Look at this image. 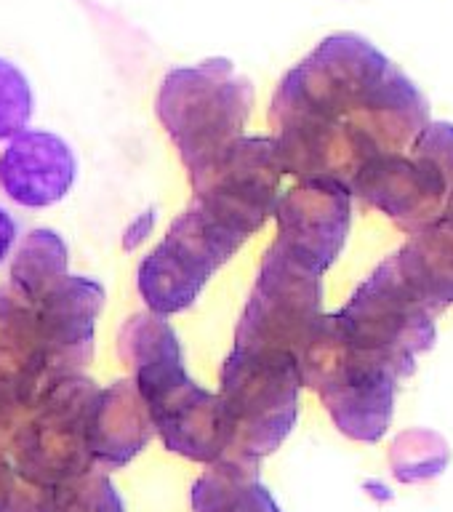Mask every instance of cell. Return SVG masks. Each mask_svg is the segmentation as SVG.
Listing matches in <instances>:
<instances>
[{
  "mask_svg": "<svg viewBox=\"0 0 453 512\" xmlns=\"http://www.w3.org/2000/svg\"><path fill=\"white\" fill-rule=\"evenodd\" d=\"M270 123L339 131L387 155L411 150L430 123V102L374 43L336 32L280 80Z\"/></svg>",
  "mask_w": 453,
  "mask_h": 512,
  "instance_id": "obj_1",
  "label": "cell"
},
{
  "mask_svg": "<svg viewBox=\"0 0 453 512\" xmlns=\"http://www.w3.org/2000/svg\"><path fill=\"white\" fill-rule=\"evenodd\" d=\"M302 387L318 392L342 435L379 443L395 411V392L406 379L398 366L344 336L336 315H323L299 352Z\"/></svg>",
  "mask_w": 453,
  "mask_h": 512,
  "instance_id": "obj_2",
  "label": "cell"
},
{
  "mask_svg": "<svg viewBox=\"0 0 453 512\" xmlns=\"http://www.w3.org/2000/svg\"><path fill=\"white\" fill-rule=\"evenodd\" d=\"M155 107L190 179H195L243 136L254 107V86L230 59H206L168 72Z\"/></svg>",
  "mask_w": 453,
  "mask_h": 512,
  "instance_id": "obj_3",
  "label": "cell"
},
{
  "mask_svg": "<svg viewBox=\"0 0 453 512\" xmlns=\"http://www.w3.org/2000/svg\"><path fill=\"white\" fill-rule=\"evenodd\" d=\"M302 374L296 355L235 347L222 366L224 422L230 446L224 456L262 459L283 446L299 416Z\"/></svg>",
  "mask_w": 453,
  "mask_h": 512,
  "instance_id": "obj_4",
  "label": "cell"
},
{
  "mask_svg": "<svg viewBox=\"0 0 453 512\" xmlns=\"http://www.w3.org/2000/svg\"><path fill=\"white\" fill-rule=\"evenodd\" d=\"M96 382L80 374L59 376L32 403L30 416L8 438V459L24 483L51 486L94 470L88 419Z\"/></svg>",
  "mask_w": 453,
  "mask_h": 512,
  "instance_id": "obj_5",
  "label": "cell"
},
{
  "mask_svg": "<svg viewBox=\"0 0 453 512\" xmlns=\"http://www.w3.org/2000/svg\"><path fill=\"white\" fill-rule=\"evenodd\" d=\"M438 318L440 312L416 294L392 254L336 312V320L352 344L390 360L406 379L416 371L419 355L430 352L438 339Z\"/></svg>",
  "mask_w": 453,
  "mask_h": 512,
  "instance_id": "obj_6",
  "label": "cell"
},
{
  "mask_svg": "<svg viewBox=\"0 0 453 512\" xmlns=\"http://www.w3.org/2000/svg\"><path fill=\"white\" fill-rule=\"evenodd\" d=\"M246 238L216 219L206 206H192L168 227L166 238L139 264V294L155 315H176L198 302L200 291Z\"/></svg>",
  "mask_w": 453,
  "mask_h": 512,
  "instance_id": "obj_7",
  "label": "cell"
},
{
  "mask_svg": "<svg viewBox=\"0 0 453 512\" xmlns=\"http://www.w3.org/2000/svg\"><path fill=\"white\" fill-rule=\"evenodd\" d=\"M323 318V275L272 243L235 328V347L296 355Z\"/></svg>",
  "mask_w": 453,
  "mask_h": 512,
  "instance_id": "obj_8",
  "label": "cell"
},
{
  "mask_svg": "<svg viewBox=\"0 0 453 512\" xmlns=\"http://www.w3.org/2000/svg\"><path fill=\"white\" fill-rule=\"evenodd\" d=\"M283 174L272 139L240 136L190 182L200 206L248 240L278 206Z\"/></svg>",
  "mask_w": 453,
  "mask_h": 512,
  "instance_id": "obj_9",
  "label": "cell"
},
{
  "mask_svg": "<svg viewBox=\"0 0 453 512\" xmlns=\"http://www.w3.org/2000/svg\"><path fill=\"white\" fill-rule=\"evenodd\" d=\"M280 246L307 270L323 272L339 259L352 224V195L339 184L302 182L280 195L272 211Z\"/></svg>",
  "mask_w": 453,
  "mask_h": 512,
  "instance_id": "obj_10",
  "label": "cell"
},
{
  "mask_svg": "<svg viewBox=\"0 0 453 512\" xmlns=\"http://www.w3.org/2000/svg\"><path fill=\"white\" fill-rule=\"evenodd\" d=\"M350 192L366 206L382 211L408 235L435 222L451 195L435 166L411 152L371 158L358 171Z\"/></svg>",
  "mask_w": 453,
  "mask_h": 512,
  "instance_id": "obj_11",
  "label": "cell"
},
{
  "mask_svg": "<svg viewBox=\"0 0 453 512\" xmlns=\"http://www.w3.org/2000/svg\"><path fill=\"white\" fill-rule=\"evenodd\" d=\"M104 307V288L94 278L64 275L32 304L51 382L78 374L94 358V328Z\"/></svg>",
  "mask_w": 453,
  "mask_h": 512,
  "instance_id": "obj_12",
  "label": "cell"
},
{
  "mask_svg": "<svg viewBox=\"0 0 453 512\" xmlns=\"http://www.w3.org/2000/svg\"><path fill=\"white\" fill-rule=\"evenodd\" d=\"M78 163L70 144L51 131H22L0 155V187L24 208H48L67 198Z\"/></svg>",
  "mask_w": 453,
  "mask_h": 512,
  "instance_id": "obj_13",
  "label": "cell"
},
{
  "mask_svg": "<svg viewBox=\"0 0 453 512\" xmlns=\"http://www.w3.org/2000/svg\"><path fill=\"white\" fill-rule=\"evenodd\" d=\"M51 384L38 320L30 302L0 288V422L30 408Z\"/></svg>",
  "mask_w": 453,
  "mask_h": 512,
  "instance_id": "obj_14",
  "label": "cell"
},
{
  "mask_svg": "<svg viewBox=\"0 0 453 512\" xmlns=\"http://www.w3.org/2000/svg\"><path fill=\"white\" fill-rule=\"evenodd\" d=\"M152 419L147 403L139 395L134 376L110 384L96 392L91 419H88V448L94 464L123 467L131 462L152 438Z\"/></svg>",
  "mask_w": 453,
  "mask_h": 512,
  "instance_id": "obj_15",
  "label": "cell"
},
{
  "mask_svg": "<svg viewBox=\"0 0 453 512\" xmlns=\"http://www.w3.org/2000/svg\"><path fill=\"white\" fill-rule=\"evenodd\" d=\"M195 512H280L259 480L256 459L219 456L192 488Z\"/></svg>",
  "mask_w": 453,
  "mask_h": 512,
  "instance_id": "obj_16",
  "label": "cell"
},
{
  "mask_svg": "<svg viewBox=\"0 0 453 512\" xmlns=\"http://www.w3.org/2000/svg\"><path fill=\"white\" fill-rule=\"evenodd\" d=\"M70 254L54 230H32L11 264V291L35 304L56 280L67 275Z\"/></svg>",
  "mask_w": 453,
  "mask_h": 512,
  "instance_id": "obj_17",
  "label": "cell"
},
{
  "mask_svg": "<svg viewBox=\"0 0 453 512\" xmlns=\"http://www.w3.org/2000/svg\"><path fill=\"white\" fill-rule=\"evenodd\" d=\"M38 512H123V502L107 475L88 470L78 478L40 486Z\"/></svg>",
  "mask_w": 453,
  "mask_h": 512,
  "instance_id": "obj_18",
  "label": "cell"
},
{
  "mask_svg": "<svg viewBox=\"0 0 453 512\" xmlns=\"http://www.w3.org/2000/svg\"><path fill=\"white\" fill-rule=\"evenodd\" d=\"M448 459H451V448H448L446 438L430 430L403 432L390 448L392 475L400 483L438 478L448 467Z\"/></svg>",
  "mask_w": 453,
  "mask_h": 512,
  "instance_id": "obj_19",
  "label": "cell"
},
{
  "mask_svg": "<svg viewBox=\"0 0 453 512\" xmlns=\"http://www.w3.org/2000/svg\"><path fill=\"white\" fill-rule=\"evenodd\" d=\"M32 118V91L24 72L0 59V142L27 131Z\"/></svg>",
  "mask_w": 453,
  "mask_h": 512,
  "instance_id": "obj_20",
  "label": "cell"
},
{
  "mask_svg": "<svg viewBox=\"0 0 453 512\" xmlns=\"http://www.w3.org/2000/svg\"><path fill=\"white\" fill-rule=\"evenodd\" d=\"M411 155L427 160L430 166H435L443 182H446L448 192H453V123L446 120H435L419 131V136L411 144Z\"/></svg>",
  "mask_w": 453,
  "mask_h": 512,
  "instance_id": "obj_21",
  "label": "cell"
},
{
  "mask_svg": "<svg viewBox=\"0 0 453 512\" xmlns=\"http://www.w3.org/2000/svg\"><path fill=\"white\" fill-rule=\"evenodd\" d=\"M155 219H158V216H155V208H150V211H144V214L136 216L134 222L126 227V232H123V248H126V251H134V248L142 246L144 240L152 235Z\"/></svg>",
  "mask_w": 453,
  "mask_h": 512,
  "instance_id": "obj_22",
  "label": "cell"
},
{
  "mask_svg": "<svg viewBox=\"0 0 453 512\" xmlns=\"http://www.w3.org/2000/svg\"><path fill=\"white\" fill-rule=\"evenodd\" d=\"M3 427H6V424L0 422V504H3V499H6L8 494H11V488H14L16 480H19V475H16L14 467H11V459H8V440H3Z\"/></svg>",
  "mask_w": 453,
  "mask_h": 512,
  "instance_id": "obj_23",
  "label": "cell"
},
{
  "mask_svg": "<svg viewBox=\"0 0 453 512\" xmlns=\"http://www.w3.org/2000/svg\"><path fill=\"white\" fill-rule=\"evenodd\" d=\"M14 240H16L14 219L8 216V211L0 208V262L8 256V251H11V246H14Z\"/></svg>",
  "mask_w": 453,
  "mask_h": 512,
  "instance_id": "obj_24",
  "label": "cell"
},
{
  "mask_svg": "<svg viewBox=\"0 0 453 512\" xmlns=\"http://www.w3.org/2000/svg\"><path fill=\"white\" fill-rule=\"evenodd\" d=\"M443 214H446L448 219H451V222H453V192H451V195H448V203H446V208H443Z\"/></svg>",
  "mask_w": 453,
  "mask_h": 512,
  "instance_id": "obj_25",
  "label": "cell"
}]
</instances>
